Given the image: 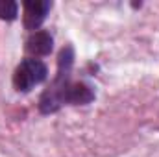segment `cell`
<instances>
[{
	"mask_svg": "<svg viewBox=\"0 0 159 157\" xmlns=\"http://www.w3.org/2000/svg\"><path fill=\"white\" fill-rule=\"evenodd\" d=\"M19 13V4L11 0H0V19L2 20H15Z\"/></svg>",
	"mask_w": 159,
	"mask_h": 157,
	"instance_id": "cell-6",
	"label": "cell"
},
{
	"mask_svg": "<svg viewBox=\"0 0 159 157\" xmlns=\"http://www.w3.org/2000/svg\"><path fill=\"white\" fill-rule=\"evenodd\" d=\"M61 105L70 104V105H85L94 100V91L91 85L83 81H69L65 89L61 91Z\"/></svg>",
	"mask_w": 159,
	"mask_h": 157,
	"instance_id": "cell-3",
	"label": "cell"
},
{
	"mask_svg": "<svg viewBox=\"0 0 159 157\" xmlns=\"http://www.w3.org/2000/svg\"><path fill=\"white\" fill-rule=\"evenodd\" d=\"M46 74H48V69L41 59L28 57L17 67V70L13 74V85H15L17 91L28 92L32 87H35L41 81H44Z\"/></svg>",
	"mask_w": 159,
	"mask_h": 157,
	"instance_id": "cell-2",
	"label": "cell"
},
{
	"mask_svg": "<svg viewBox=\"0 0 159 157\" xmlns=\"http://www.w3.org/2000/svg\"><path fill=\"white\" fill-rule=\"evenodd\" d=\"M72 61H74V52L70 46H65L59 54L57 59V76L54 79V83L43 92L39 100V109L41 113H54L61 107V91L65 89V85L70 81V69H72Z\"/></svg>",
	"mask_w": 159,
	"mask_h": 157,
	"instance_id": "cell-1",
	"label": "cell"
},
{
	"mask_svg": "<svg viewBox=\"0 0 159 157\" xmlns=\"http://www.w3.org/2000/svg\"><path fill=\"white\" fill-rule=\"evenodd\" d=\"M52 46H54V39L48 32H34L26 41V52L32 54L34 57L50 54Z\"/></svg>",
	"mask_w": 159,
	"mask_h": 157,
	"instance_id": "cell-5",
	"label": "cell"
},
{
	"mask_svg": "<svg viewBox=\"0 0 159 157\" xmlns=\"http://www.w3.org/2000/svg\"><path fill=\"white\" fill-rule=\"evenodd\" d=\"M52 4L48 0H26L24 2V26L28 30H37L44 22Z\"/></svg>",
	"mask_w": 159,
	"mask_h": 157,
	"instance_id": "cell-4",
	"label": "cell"
}]
</instances>
